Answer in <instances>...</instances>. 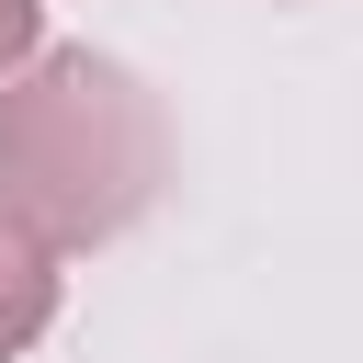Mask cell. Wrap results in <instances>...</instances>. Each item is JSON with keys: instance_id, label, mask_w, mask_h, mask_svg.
Here are the masks:
<instances>
[{"instance_id": "cell-3", "label": "cell", "mask_w": 363, "mask_h": 363, "mask_svg": "<svg viewBox=\"0 0 363 363\" xmlns=\"http://www.w3.org/2000/svg\"><path fill=\"white\" fill-rule=\"evenodd\" d=\"M34 23H45L34 0H0V68H11V57H34Z\"/></svg>"}, {"instance_id": "cell-2", "label": "cell", "mask_w": 363, "mask_h": 363, "mask_svg": "<svg viewBox=\"0 0 363 363\" xmlns=\"http://www.w3.org/2000/svg\"><path fill=\"white\" fill-rule=\"evenodd\" d=\"M45 318H57V272H45L23 238H0V363H11Z\"/></svg>"}, {"instance_id": "cell-1", "label": "cell", "mask_w": 363, "mask_h": 363, "mask_svg": "<svg viewBox=\"0 0 363 363\" xmlns=\"http://www.w3.org/2000/svg\"><path fill=\"white\" fill-rule=\"evenodd\" d=\"M159 170H170L159 102L113 57L57 45V57H34L0 91V238H23L34 261L136 227V204L159 193Z\"/></svg>"}]
</instances>
